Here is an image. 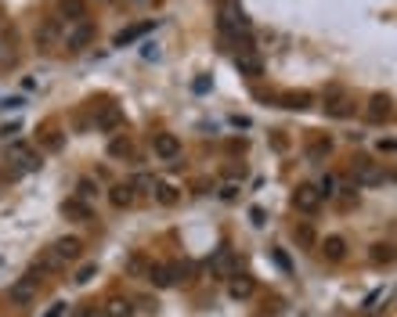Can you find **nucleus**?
<instances>
[{
	"instance_id": "obj_14",
	"label": "nucleus",
	"mask_w": 397,
	"mask_h": 317,
	"mask_svg": "<svg viewBox=\"0 0 397 317\" xmlns=\"http://www.w3.org/2000/svg\"><path fill=\"white\" fill-rule=\"evenodd\" d=\"M94 123H98L101 134H113V130H119V126H123V108H119V105H105Z\"/></svg>"
},
{
	"instance_id": "obj_6",
	"label": "nucleus",
	"mask_w": 397,
	"mask_h": 317,
	"mask_svg": "<svg viewBox=\"0 0 397 317\" xmlns=\"http://www.w3.org/2000/svg\"><path fill=\"white\" fill-rule=\"evenodd\" d=\"M152 152H155V158H163V163H177L181 158V137L177 134H155Z\"/></svg>"
},
{
	"instance_id": "obj_26",
	"label": "nucleus",
	"mask_w": 397,
	"mask_h": 317,
	"mask_svg": "<svg viewBox=\"0 0 397 317\" xmlns=\"http://www.w3.org/2000/svg\"><path fill=\"white\" fill-rule=\"evenodd\" d=\"M329 152H332V141H329V137H311V141H307V155H311V158H322V155H329Z\"/></svg>"
},
{
	"instance_id": "obj_34",
	"label": "nucleus",
	"mask_w": 397,
	"mask_h": 317,
	"mask_svg": "<svg viewBox=\"0 0 397 317\" xmlns=\"http://www.w3.org/2000/svg\"><path fill=\"white\" fill-rule=\"evenodd\" d=\"M61 314H66V303H55V307L43 310V317H61Z\"/></svg>"
},
{
	"instance_id": "obj_9",
	"label": "nucleus",
	"mask_w": 397,
	"mask_h": 317,
	"mask_svg": "<svg viewBox=\"0 0 397 317\" xmlns=\"http://www.w3.org/2000/svg\"><path fill=\"white\" fill-rule=\"evenodd\" d=\"M58 19L61 22H87V0H58Z\"/></svg>"
},
{
	"instance_id": "obj_19",
	"label": "nucleus",
	"mask_w": 397,
	"mask_h": 317,
	"mask_svg": "<svg viewBox=\"0 0 397 317\" xmlns=\"http://www.w3.org/2000/svg\"><path fill=\"white\" fill-rule=\"evenodd\" d=\"M148 29H155V19L137 22V25H130V29H123V33H116V37H113V47H126V43H134L137 37H145Z\"/></svg>"
},
{
	"instance_id": "obj_28",
	"label": "nucleus",
	"mask_w": 397,
	"mask_h": 317,
	"mask_svg": "<svg viewBox=\"0 0 397 317\" xmlns=\"http://www.w3.org/2000/svg\"><path fill=\"white\" fill-rule=\"evenodd\" d=\"M130 187H134V195H152L155 192V181L148 177V173H137V177L130 181Z\"/></svg>"
},
{
	"instance_id": "obj_31",
	"label": "nucleus",
	"mask_w": 397,
	"mask_h": 317,
	"mask_svg": "<svg viewBox=\"0 0 397 317\" xmlns=\"http://www.w3.org/2000/svg\"><path fill=\"white\" fill-rule=\"evenodd\" d=\"M130 152H134V148H130V141H126V137H116L113 145H108V155H116V158L130 155Z\"/></svg>"
},
{
	"instance_id": "obj_32",
	"label": "nucleus",
	"mask_w": 397,
	"mask_h": 317,
	"mask_svg": "<svg viewBox=\"0 0 397 317\" xmlns=\"http://www.w3.org/2000/svg\"><path fill=\"white\" fill-rule=\"evenodd\" d=\"M318 195H322V198H332V195H336V181H332V177H322V184H318Z\"/></svg>"
},
{
	"instance_id": "obj_11",
	"label": "nucleus",
	"mask_w": 397,
	"mask_h": 317,
	"mask_svg": "<svg viewBox=\"0 0 397 317\" xmlns=\"http://www.w3.org/2000/svg\"><path fill=\"white\" fill-rule=\"evenodd\" d=\"M293 242L296 249H318V227L311 220H296L293 224Z\"/></svg>"
},
{
	"instance_id": "obj_25",
	"label": "nucleus",
	"mask_w": 397,
	"mask_h": 317,
	"mask_svg": "<svg viewBox=\"0 0 397 317\" xmlns=\"http://www.w3.org/2000/svg\"><path fill=\"white\" fill-rule=\"evenodd\" d=\"M101 314L105 317H134V307L126 303V299H113L108 307H101Z\"/></svg>"
},
{
	"instance_id": "obj_3",
	"label": "nucleus",
	"mask_w": 397,
	"mask_h": 317,
	"mask_svg": "<svg viewBox=\"0 0 397 317\" xmlns=\"http://www.w3.org/2000/svg\"><path fill=\"white\" fill-rule=\"evenodd\" d=\"M94 37H98V25L94 22H76L66 37H61V43L69 47V54H84L87 47L94 43Z\"/></svg>"
},
{
	"instance_id": "obj_27",
	"label": "nucleus",
	"mask_w": 397,
	"mask_h": 317,
	"mask_svg": "<svg viewBox=\"0 0 397 317\" xmlns=\"http://www.w3.org/2000/svg\"><path fill=\"white\" fill-rule=\"evenodd\" d=\"M372 263H394V245L390 242H376L372 245Z\"/></svg>"
},
{
	"instance_id": "obj_21",
	"label": "nucleus",
	"mask_w": 397,
	"mask_h": 317,
	"mask_svg": "<svg viewBox=\"0 0 397 317\" xmlns=\"http://www.w3.org/2000/svg\"><path fill=\"white\" fill-rule=\"evenodd\" d=\"M33 271H43V274H61V271H66V263H61L51 249H43L40 256H37V263H33Z\"/></svg>"
},
{
	"instance_id": "obj_22",
	"label": "nucleus",
	"mask_w": 397,
	"mask_h": 317,
	"mask_svg": "<svg viewBox=\"0 0 397 317\" xmlns=\"http://www.w3.org/2000/svg\"><path fill=\"white\" fill-rule=\"evenodd\" d=\"M235 65H238V72H246V76H260V72H264L260 58L253 54V51H242V54H235Z\"/></svg>"
},
{
	"instance_id": "obj_13",
	"label": "nucleus",
	"mask_w": 397,
	"mask_h": 317,
	"mask_svg": "<svg viewBox=\"0 0 397 317\" xmlns=\"http://www.w3.org/2000/svg\"><path fill=\"white\" fill-rule=\"evenodd\" d=\"M235 267H238L235 252H231V249H217V256L210 260V274H217V278H231V274H235Z\"/></svg>"
},
{
	"instance_id": "obj_8",
	"label": "nucleus",
	"mask_w": 397,
	"mask_h": 317,
	"mask_svg": "<svg viewBox=\"0 0 397 317\" xmlns=\"http://www.w3.org/2000/svg\"><path fill=\"white\" fill-rule=\"evenodd\" d=\"M318 249H322L325 263H343L347 260V238L343 234H329L325 242H318Z\"/></svg>"
},
{
	"instance_id": "obj_24",
	"label": "nucleus",
	"mask_w": 397,
	"mask_h": 317,
	"mask_svg": "<svg viewBox=\"0 0 397 317\" xmlns=\"http://www.w3.org/2000/svg\"><path fill=\"white\" fill-rule=\"evenodd\" d=\"M314 98H311V94L307 90H289V94H282V105L285 108H307Z\"/></svg>"
},
{
	"instance_id": "obj_29",
	"label": "nucleus",
	"mask_w": 397,
	"mask_h": 317,
	"mask_svg": "<svg viewBox=\"0 0 397 317\" xmlns=\"http://www.w3.org/2000/svg\"><path fill=\"white\" fill-rule=\"evenodd\" d=\"M76 198H79V202H87V198H98V184H94L90 177H84V181L76 184Z\"/></svg>"
},
{
	"instance_id": "obj_12",
	"label": "nucleus",
	"mask_w": 397,
	"mask_h": 317,
	"mask_svg": "<svg viewBox=\"0 0 397 317\" xmlns=\"http://www.w3.org/2000/svg\"><path fill=\"white\" fill-rule=\"evenodd\" d=\"M61 216H66V220H76V224H87V220H94V209H90L87 202H79V198L72 195V198L61 202Z\"/></svg>"
},
{
	"instance_id": "obj_30",
	"label": "nucleus",
	"mask_w": 397,
	"mask_h": 317,
	"mask_svg": "<svg viewBox=\"0 0 397 317\" xmlns=\"http://www.w3.org/2000/svg\"><path fill=\"white\" fill-rule=\"evenodd\" d=\"M90 278H98V267H94V263H84V267H79V271H76V285H90Z\"/></svg>"
},
{
	"instance_id": "obj_20",
	"label": "nucleus",
	"mask_w": 397,
	"mask_h": 317,
	"mask_svg": "<svg viewBox=\"0 0 397 317\" xmlns=\"http://www.w3.org/2000/svg\"><path fill=\"white\" fill-rule=\"evenodd\" d=\"M325 112H329V116H336V119L351 116V101H347V94H343V90H332L329 98H325Z\"/></svg>"
},
{
	"instance_id": "obj_16",
	"label": "nucleus",
	"mask_w": 397,
	"mask_h": 317,
	"mask_svg": "<svg viewBox=\"0 0 397 317\" xmlns=\"http://www.w3.org/2000/svg\"><path fill=\"white\" fill-rule=\"evenodd\" d=\"M108 202H113L116 209H130V205L137 202V195H134L130 181H126V184H113V187H108Z\"/></svg>"
},
{
	"instance_id": "obj_1",
	"label": "nucleus",
	"mask_w": 397,
	"mask_h": 317,
	"mask_svg": "<svg viewBox=\"0 0 397 317\" xmlns=\"http://www.w3.org/2000/svg\"><path fill=\"white\" fill-rule=\"evenodd\" d=\"M61 37H66V22L58 19V14H43V19L37 22V33H33V43L40 54H51L55 47L61 43Z\"/></svg>"
},
{
	"instance_id": "obj_4",
	"label": "nucleus",
	"mask_w": 397,
	"mask_h": 317,
	"mask_svg": "<svg viewBox=\"0 0 397 317\" xmlns=\"http://www.w3.org/2000/svg\"><path fill=\"white\" fill-rule=\"evenodd\" d=\"M351 177H354V184H361V187H376V184H383V170H379L372 158H354L351 163Z\"/></svg>"
},
{
	"instance_id": "obj_10",
	"label": "nucleus",
	"mask_w": 397,
	"mask_h": 317,
	"mask_svg": "<svg viewBox=\"0 0 397 317\" xmlns=\"http://www.w3.org/2000/svg\"><path fill=\"white\" fill-rule=\"evenodd\" d=\"M394 116V98L390 94H372L369 98V119L372 123H387Z\"/></svg>"
},
{
	"instance_id": "obj_15",
	"label": "nucleus",
	"mask_w": 397,
	"mask_h": 317,
	"mask_svg": "<svg viewBox=\"0 0 397 317\" xmlns=\"http://www.w3.org/2000/svg\"><path fill=\"white\" fill-rule=\"evenodd\" d=\"M253 292H257V281H253L249 274H231L228 278V296L231 299H249Z\"/></svg>"
},
{
	"instance_id": "obj_7",
	"label": "nucleus",
	"mask_w": 397,
	"mask_h": 317,
	"mask_svg": "<svg viewBox=\"0 0 397 317\" xmlns=\"http://www.w3.org/2000/svg\"><path fill=\"white\" fill-rule=\"evenodd\" d=\"M51 252L61 260V263H72V260H79L84 256V238H76V234H69V238H58V242L51 245Z\"/></svg>"
},
{
	"instance_id": "obj_2",
	"label": "nucleus",
	"mask_w": 397,
	"mask_h": 317,
	"mask_svg": "<svg viewBox=\"0 0 397 317\" xmlns=\"http://www.w3.org/2000/svg\"><path fill=\"white\" fill-rule=\"evenodd\" d=\"M37 296H40V281H37V274L14 278V281L8 285V303H11V307H33V303H37Z\"/></svg>"
},
{
	"instance_id": "obj_5",
	"label": "nucleus",
	"mask_w": 397,
	"mask_h": 317,
	"mask_svg": "<svg viewBox=\"0 0 397 317\" xmlns=\"http://www.w3.org/2000/svg\"><path fill=\"white\" fill-rule=\"evenodd\" d=\"M293 209L304 213V216H314L318 209H322V195H318L314 184H300L293 192Z\"/></svg>"
},
{
	"instance_id": "obj_23",
	"label": "nucleus",
	"mask_w": 397,
	"mask_h": 317,
	"mask_svg": "<svg viewBox=\"0 0 397 317\" xmlns=\"http://www.w3.org/2000/svg\"><path fill=\"white\" fill-rule=\"evenodd\" d=\"M155 202L159 205H177L181 202V192H177V187H173V184H155Z\"/></svg>"
},
{
	"instance_id": "obj_18",
	"label": "nucleus",
	"mask_w": 397,
	"mask_h": 317,
	"mask_svg": "<svg viewBox=\"0 0 397 317\" xmlns=\"http://www.w3.org/2000/svg\"><path fill=\"white\" fill-rule=\"evenodd\" d=\"M145 278L155 285V289H170V285H173V267L170 263H148Z\"/></svg>"
},
{
	"instance_id": "obj_17",
	"label": "nucleus",
	"mask_w": 397,
	"mask_h": 317,
	"mask_svg": "<svg viewBox=\"0 0 397 317\" xmlns=\"http://www.w3.org/2000/svg\"><path fill=\"white\" fill-rule=\"evenodd\" d=\"M8 158H11V163H19V170H40V155H33L26 145H11Z\"/></svg>"
},
{
	"instance_id": "obj_35",
	"label": "nucleus",
	"mask_w": 397,
	"mask_h": 317,
	"mask_svg": "<svg viewBox=\"0 0 397 317\" xmlns=\"http://www.w3.org/2000/svg\"><path fill=\"white\" fill-rule=\"evenodd\" d=\"M79 317H105V314H101V307H87V310L79 314Z\"/></svg>"
},
{
	"instance_id": "obj_33",
	"label": "nucleus",
	"mask_w": 397,
	"mask_h": 317,
	"mask_svg": "<svg viewBox=\"0 0 397 317\" xmlns=\"http://www.w3.org/2000/svg\"><path fill=\"white\" fill-rule=\"evenodd\" d=\"M126 271H134V274H137V271H148V267H145V256H137V252H134V256L126 260Z\"/></svg>"
}]
</instances>
